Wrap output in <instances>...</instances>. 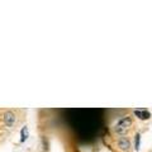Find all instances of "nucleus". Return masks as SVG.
I'll return each instance as SVG.
<instances>
[{
  "label": "nucleus",
  "mask_w": 152,
  "mask_h": 152,
  "mask_svg": "<svg viewBox=\"0 0 152 152\" xmlns=\"http://www.w3.org/2000/svg\"><path fill=\"white\" fill-rule=\"evenodd\" d=\"M132 126H133V118L131 115L123 117L117 122V124L114 126V133L118 134L119 137H124L128 133V129H129Z\"/></svg>",
  "instance_id": "1"
},
{
  "label": "nucleus",
  "mask_w": 152,
  "mask_h": 152,
  "mask_svg": "<svg viewBox=\"0 0 152 152\" xmlns=\"http://www.w3.org/2000/svg\"><path fill=\"white\" fill-rule=\"evenodd\" d=\"M1 119L4 126L7 128H13L17 123V113L13 110V109H7V110L3 112V115H1Z\"/></svg>",
  "instance_id": "2"
},
{
  "label": "nucleus",
  "mask_w": 152,
  "mask_h": 152,
  "mask_svg": "<svg viewBox=\"0 0 152 152\" xmlns=\"http://www.w3.org/2000/svg\"><path fill=\"white\" fill-rule=\"evenodd\" d=\"M117 147L118 150H121L122 152H129L132 148V141L128 137H119L117 140Z\"/></svg>",
  "instance_id": "3"
},
{
  "label": "nucleus",
  "mask_w": 152,
  "mask_h": 152,
  "mask_svg": "<svg viewBox=\"0 0 152 152\" xmlns=\"http://www.w3.org/2000/svg\"><path fill=\"white\" fill-rule=\"evenodd\" d=\"M133 115L137 117L140 121H148L150 118L152 117L151 115V112L148 110V109H146V108L134 109V110H133Z\"/></svg>",
  "instance_id": "4"
},
{
  "label": "nucleus",
  "mask_w": 152,
  "mask_h": 152,
  "mask_svg": "<svg viewBox=\"0 0 152 152\" xmlns=\"http://www.w3.org/2000/svg\"><path fill=\"white\" fill-rule=\"evenodd\" d=\"M133 148L136 151H140L141 148V133L137 132L134 134V145H133Z\"/></svg>",
  "instance_id": "5"
},
{
  "label": "nucleus",
  "mask_w": 152,
  "mask_h": 152,
  "mask_svg": "<svg viewBox=\"0 0 152 152\" xmlns=\"http://www.w3.org/2000/svg\"><path fill=\"white\" fill-rule=\"evenodd\" d=\"M28 138V128L27 127H23L22 131H20V142L22 143H24Z\"/></svg>",
  "instance_id": "6"
}]
</instances>
